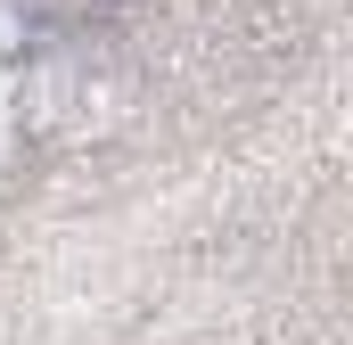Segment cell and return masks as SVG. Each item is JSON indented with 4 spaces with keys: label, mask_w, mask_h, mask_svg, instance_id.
<instances>
[{
    "label": "cell",
    "mask_w": 353,
    "mask_h": 345,
    "mask_svg": "<svg viewBox=\"0 0 353 345\" xmlns=\"http://www.w3.org/2000/svg\"><path fill=\"white\" fill-rule=\"evenodd\" d=\"M115 0H17V17H33V25H50V33H74L90 17H107Z\"/></svg>",
    "instance_id": "6da1fadb"
}]
</instances>
